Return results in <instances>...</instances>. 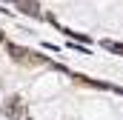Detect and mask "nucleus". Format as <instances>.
<instances>
[{
    "label": "nucleus",
    "mask_w": 123,
    "mask_h": 120,
    "mask_svg": "<svg viewBox=\"0 0 123 120\" xmlns=\"http://www.w3.org/2000/svg\"><path fill=\"white\" fill-rule=\"evenodd\" d=\"M9 49V54L17 60V63H26V66H34V63H43V57L40 54H34L31 49H23V46H14V43H9L6 46Z\"/></svg>",
    "instance_id": "obj_1"
},
{
    "label": "nucleus",
    "mask_w": 123,
    "mask_h": 120,
    "mask_svg": "<svg viewBox=\"0 0 123 120\" xmlns=\"http://www.w3.org/2000/svg\"><path fill=\"white\" fill-rule=\"evenodd\" d=\"M9 117H14V120H20L23 114H29L26 112V106H20V97H9V103H6V109H3Z\"/></svg>",
    "instance_id": "obj_2"
},
{
    "label": "nucleus",
    "mask_w": 123,
    "mask_h": 120,
    "mask_svg": "<svg viewBox=\"0 0 123 120\" xmlns=\"http://www.w3.org/2000/svg\"><path fill=\"white\" fill-rule=\"evenodd\" d=\"M20 12H26V14H34V17H40V6H37V0H12Z\"/></svg>",
    "instance_id": "obj_3"
},
{
    "label": "nucleus",
    "mask_w": 123,
    "mask_h": 120,
    "mask_svg": "<svg viewBox=\"0 0 123 120\" xmlns=\"http://www.w3.org/2000/svg\"><path fill=\"white\" fill-rule=\"evenodd\" d=\"M103 49H109V52H117V54H123V46H120V43H115V40H103Z\"/></svg>",
    "instance_id": "obj_4"
},
{
    "label": "nucleus",
    "mask_w": 123,
    "mask_h": 120,
    "mask_svg": "<svg viewBox=\"0 0 123 120\" xmlns=\"http://www.w3.org/2000/svg\"><path fill=\"white\" fill-rule=\"evenodd\" d=\"M69 37H74L77 43H89V40H92V37H86V34H77V31H69Z\"/></svg>",
    "instance_id": "obj_5"
}]
</instances>
